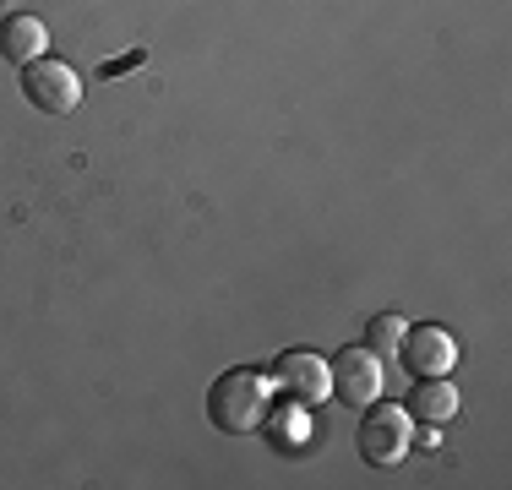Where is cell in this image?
<instances>
[{"label":"cell","instance_id":"6da1fadb","mask_svg":"<svg viewBox=\"0 0 512 490\" xmlns=\"http://www.w3.org/2000/svg\"><path fill=\"white\" fill-rule=\"evenodd\" d=\"M207 414L224 436H256L267 420H273V376L251 371V365H235L224 371L207 392Z\"/></svg>","mask_w":512,"mask_h":490},{"label":"cell","instance_id":"7a4b0ae2","mask_svg":"<svg viewBox=\"0 0 512 490\" xmlns=\"http://www.w3.org/2000/svg\"><path fill=\"white\" fill-rule=\"evenodd\" d=\"M360 458L371 463V469H393V463H404L409 441H414V425H409V409H398V403H365V420H360Z\"/></svg>","mask_w":512,"mask_h":490},{"label":"cell","instance_id":"3957f363","mask_svg":"<svg viewBox=\"0 0 512 490\" xmlns=\"http://www.w3.org/2000/svg\"><path fill=\"white\" fill-rule=\"evenodd\" d=\"M22 93H28V104L44 109V115H71V109L82 104V77L66 66V60L39 55L28 71H22Z\"/></svg>","mask_w":512,"mask_h":490},{"label":"cell","instance_id":"277c9868","mask_svg":"<svg viewBox=\"0 0 512 490\" xmlns=\"http://www.w3.org/2000/svg\"><path fill=\"white\" fill-rule=\"evenodd\" d=\"M273 387L284 392L289 403H300V409H316L322 398H333V382H327V360H316L311 349H289V354H278V365H273Z\"/></svg>","mask_w":512,"mask_h":490},{"label":"cell","instance_id":"5b68a950","mask_svg":"<svg viewBox=\"0 0 512 490\" xmlns=\"http://www.w3.org/2000/svg\"><path fill=\"white\" fill-rule=\"evenodd\" d=\"M327 382H333V398H344L349 409H365V403L382 398V360L371 349H344L333 365H327Z\"/></svg>","mask_w":512,"mask_h":490},{"label":"cell","instance_id":"8992f818","mask_svg":"<svg viewBox=\"0 0 512 490\" xmlns=\"http://www.w3.org/2000/svg\"><path fill=\"white\" fill-rule=\"evenodd\" d=\"M398 354H404V365L414 376H447L458 365V343H453V333L447 327H436V322H425V327H409L404 333V343H398Z\"/></svg>","mask_w":512,"mask_h":490},{"label":"cell","instance_id":"52a82bcc","mask_svg":"<svg viewBox=\"0 0 512 490\" xmlns=\"http://www.w3.org/2000/svg\"><path fill=\"white\" fill-rule=\"evenodd\" d=\"M44 44H50V28H44L39 17H28V11H11V17H0V55H6V60L33 66V60L44 55Z\"/></svg>","mask_w":512,"mask_h":490},{"label":"cell","instance_id":"ba28073f","mask_svg":"<svg viewBox=\"0 0 512 490\" xmlns=\"http://www.w3.org/2000/svg\"><path fill=\"white\" fill-rule=\"evenodd\" d=\"M458 414V387L447 376H425L420 387L409 392V420H425V425H447Z\"/></svg>","mask_w":512,"mask_h":490},{"label":"cell","instance_id":"9c48e42d","mask_svg":"<svg viewBox=\"0 0 512 490\" xmlns=\"http://www.w3.org/2000/svg\"><path fill=\"white\" fill-rule=\"evenodd\" d=\"M404 333H409V327L398 322L393 311H382V316H371V327H365V349H371L376 360H382V354H393L398 343H404Z\"/></svg>","mask_w":512,"mask_h":490},{"label":"cell","instance_id":"30bf717a","mask_svg":"<svg viewBox=\"0 0 512 490\" xmlns=\"http://www.w3.org/2000/svg\"><path fill=\"white\" fill-rule=\"evenodd\" d=\"M142 60H148V55H142V49H131V55H120V60H109V66L99 71V77H120V71H131V66H142Z\"/></svg>","mask_w":512,"mask_h":490}]
</instances>
